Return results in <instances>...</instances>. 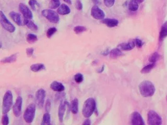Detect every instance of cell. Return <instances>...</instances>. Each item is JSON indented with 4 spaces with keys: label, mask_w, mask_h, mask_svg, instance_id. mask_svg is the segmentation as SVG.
I'll return each instance as SVG.
<instances>
[{
    "label": "cell",
    "mask_w": 167,
    "mask_h": 125,
    "mask_svg": "<svg viewBox=\"0 0 167 125\" xmlns=\"http://www.w3.org/2000/svg\"><path fill=\"white\" fill-rule=\"evenodd\" d=\"M91 15L94 18L97 20H102L105 17L104 11L96 5L91 8Z\"/></svg>",
    "instance_id": "9"
},
{
    "label": "cell",
    "mask_w": 167,
    "mask_h": 125,
    "mask_svg": "<svg viewBox=\"0 0 167 125\" xmlns=\"http://www.w3.org/2000/svg\"><path fill=\"white\" fill-rule=\"evenodd\" d=\"M90 124H91V122H90V120L89 119H88V118L87 119H86L83 123V125H90Z\"/></svg>",
    "instance_id": "41"
},
{
    "label": "cell",
    "mask_w": 167,
    "mask_h": 125,
    "mask_svg": "<svg viewBox=\"0 0 167 125\" xmlns=\"http://www.w3.org/2000/svg\"><path fill=\"white\" fill-rule=\"evenodd\" d=\"M96 104L94 99L90 97L87 99L83 107L82 114L85 118L90 117L96 110Z\"/></svg>",
    "instance_id": "2"
},
{
    "label": "cell",
    "mask_w": 167,
    "mask_h": 125,
    "mask_svg": "<svg viewBox=\"0 0 167 125\" xmlns=\"http://www.w3.org/2000/svg\"><path fill=\"white\" fill-rule=\"evenodd\" d=\"M60 6V2L59 0H51L49 7L51 9H56Z\"/></svg>",
    "instance_id": "29"
},
{
    "label": "cell",
    "mask_w": 167,
    "mask_h": 125,
    "mask_svg": "<svg viewBox=\"0 0 167 125\" xmlns=\"http://www.w3.org/2000/svg\"><path fill=\"white\" fill-rule=\"evenodd\" d=\"M70 108H71L72 113L73 114H78V100L77 98H75L72 101Z\"/></svg>",
    "instance_id": "20"
},
{
    "label": "cell",
    "mask_w": 167,
    "mask_h": 125,
    "mask_svg": "<svg viewBox=\"0 0 167 125\" xmlns=\"http://www.w3.org/2000/svg\"><path fill=\"white\" fill-rule=\"evenodd\" d=\"M36 108V105L34 103L30 104L27 107L23 115L24 119L27 123L31 124L33 122L35 116Z\"/></svg>",
    "instance_id": "4"
},
{
    "label": "cell",
    "mask_w": 167,
    "mask_h": 125,
    "mask_svg": "<svg viewBox=\"0 0 167 125\" xmlns=\"http://www.w3.org/2000/svg\"><path fill=\"white\" fill-rule=\"evenodd\" d=\"M19 9L25 18L31 19L33 18V13L30 9L23 3H20L19 5Z\"/></svg>",
    "instance_id": "11"
},
{
    "label": "cell",
    "mask_w": 167,
    "mask_h": 125,
    "mask_svg": "<svg viewBox=\"0 0 167 125\" xmlns=\"http://www.w3.org/2000/svg\"><path fill=\"white\" fill-rule=\"evenodd\" d=\"M138 88L141 95L145 97H151L153 96L156 91L153 83L148 81H143L141 82Z\"/></svg>",
    "instance_id": "1"
},
{
    "label": "cell",
    "mask_w": 167,
    "mask_h": 125,
    "mask_svg": "<svg viewBox=\"0 0 167 125\" xmlns=\"http://www.w3.org/2000/svg\"><path fill=\"white\" fill-rule=\"evenodd\" d=\"M2 42H1V48H2Z\"/></svg>",
    "instance_id": "45"
},
{
    "label": "cell",
    "mask_w": 167,
    "mask_h": 125,
    "mask_svg": "<svg viewBox=\"0 0 167 125\" xmlns=\"http://www.w3.org/2000/svg\"><path fill=\"white\" fill-rule=\"evenodd\" d=\"M160 56L158 54V53L155 52L153 54H152V55L150 56V58H149V62L150 63H155L159 59Z\"/></svg>",
    "instance_id": "31"
},
{
    "label": "cell",
    "mask_w": 167,
    "mask_h": 125,
    "mask_svg": "<svg viewBox=\"0 0 167 125\" xmlns=\"http://www.w3.org/2000/svg\"><path fill=\"white\" fill-rule=\"evenodd\" d=\"M131 122L132 125H145V122L142 117L137 112H134L132 114L131 117Z\"/></svg>",
    "instance_id": "12"
},
{
    "label": "cell",
    "mask_w": 167,
    "mask_h": 125,
    "mask_svg": "<svg viewBox=\"0 0 167 125\" xmlns=\"http://www.w3.org/2000/svg\"><path fill=\"white\" fill-rule=\"evenodd\" d=\"M9 117L7 114H4L3 115L2 118V124L3 125H8L9 124Z\"/></svg>",
    "instance_id": "34"
},
{
    "label": "cell",
    "mask_w": 167,
    "mask_h": 125,
    "mask_svg": "<svg viewBox=\"0 0 167 125\" xmlns=\"http://www.w3.org/2000/svg\"><path fill=\"white\" fill-rule=\"evenodd\" d=\"M155 63H151V64L149 65H146V66L144 67L141 70V73L142 74H147L151 71V70L155 66Z\"/></svg>",
    "instance_id": "28"
},
{
    "label": "cell",
    "mask_w": 167,
    "mask_h": 125,
    "mask_svg": "<svg viewBox=\"0 0 167 125\" xmlns=\"http://www.w3.org/2000/svg\"><path fill=\"white\" fill-rule=\"evenodd\" d=\"M66 3H67L68 4H72L71 0H63Z\"/></svg>",
    "instance_id": "43"
},
{
    "label": "cell",
    "mask_w": 167,
    "mask_h": 125,
    "mask_svg": "<svg viewBox=\"0 0 167 125\" xmlns=\"http://www.w3.org/2000/svg\"><path fill=\"white\" fill-rule=\"evenodd\" d=\"M163 121L161 117L154 111L151 110L148 113V124L150 125H160Z\"/></svg>",
    "instance_id": "7"
},
{
    "label": "cell",
    "mask_w": 167,
    "mask_h": 125,
    "mask_svg": "<svg viewBox=\"0 0 167 125\" xmlns=\"http://www.w3.org/2000/svg\"><path fill=\"white\" fill-rule=\"evenodd\" d=\"M9 16L18 26H22L23 24H22V19H21L20 14L13 11L9 13Z\"/></svg>",
    "instance_id": "16"
},
{
    "label": "cell",
    "mask_w": 167,
    "mask_h": 125,
    "mask_svg": "<svg viewBox=\"0 0 167 125\" xmlns=\"http://www.w3.org/2000/svg\"><path fill=\"white\" fill-rule=\"evenodd\" d=\"M45 69H46V67L43 64H35L30 66V70L33 72H38L40 70H45Z\"/></svg>",
    "instance_id": "24"
},
{
    "label": "cell",
    "mask_w": 167,
    "mask_h": 125,
    "mask_svg": "<svg viewBox=\"0 0 167 125\" xmlns=\"http://www.w3.org/2000/svg\"><path fill=\"white\" fill-rule=\"evenodd\" d=\"M71 12V9L67 5L62 4L59 6L57 9V13L61 15H65L69 14Z\"/></svg>",
    "instance_id": "17"
},
{
    "label": "cell",
    "mask_w": 167,
    "mask_h": 125,
    "mask_svg": "<svg viewBox=\"0 0 167 125\" xmlns=\"http://www.w3.org/2000/svg\"><path fill=\"white\" fill-rule=\"evenodd\" d=\"M116 0H104V4L107 8H111L115 4Z\"/></svg>",
    "instance_id": "36"
},
{
    "label": "cell",
    "mask_w": 167,
    "mask_h": 125,
    "mask_svg": "<svg viewBox=\"0 0 167 125\" xmlns=\"http://www.w3.org/2000/svg\"><path fill=\"white\" fill-rule=\"evenodd\" d=\"M57 31V28L55 27H52L48 29V31L46 32V36L48 38H50L53 34Z\"/></svg>",
    "instance_id": "33"
},
{
    "label": "cell",
    "mask_w": 167,
    "mask_h": 125,
    "mask_svg": "<svg viewBox=\"0 0 167 125\" xmlns=\"http://www.w3.org/2000/svg\"><path fill=\"white\" fill-rule=\"evenodd\" d=\"M135 44V45L137 46L138 48H141L143 46V45L144 44V43L141 40H139L138 39H136L134 40Z\"/></svg>",
    "instance_id": "39"
},
{
    "label": "cell",
    "mask_w": 167,
    "mask_h": 125,
    "mask_svg": "<svg viewBox=\"0 0 167 125\" xmlns=\"http://www.w3.org/2000/svg\"><path fill=\"white\" fill-rule=\"evenodd\" d=\"M0 23L2 27L6 31L11 33H14L15 31V27L8 20L6 16L5 15L2 11L0 12Z\"/></svg>",
    "instance_id": "6"
},
{
    "label": "cell",
    "mask_w": 167,
    "mask_h": 125,
    "mask_svg": "<svg viewBox=\"0 0 167 125\" xmlns=\"http://www.w3.org/2000/svg\"><path fill=\"white\" fill-rule=\"evenodd\" d=\"M166 100H167V97H166Z\"/></svg>",
    "instance_id": "46"
},
{
    "label": "cell",
    "mask_w": 167,
    "mask_h": 125,
    "mask_svg": "<svg viewBox=\"0 0 167 125\" xmlns=\"http://www.w3.org/2000/svg\"><path fill=\"white\" fill-rule=\"evenodd\" d=\"M93 1V3H94V4H98L99 2H100V0H91Z\"/></svg>",
    "instance_id": "42"
},
{
    "label": "cell",
    "mask_w": 167,
    "mask_h": 125,
    "mask_svg": "<svg viewBox=\"0 0 167 125\" xmlns=\"http://www.w3.org/2000/svg\"><path fill=\"white\" fill-rule=\"evenodd\" d=\"M69 105V103L67 101L61 102L60 104L59 105V110H58V117L59 121L61 122H63L64 116L65 114V111L67 110V107Z\"/></svg>",
    "instance_id": "13"
},
{
    "label": "cell",
    "mask_w": 167,
    "mask_h": 125,
    "mask_svg": "<svg viewBox=\"0 0 167 125\" xmlns=\"http://www.w3.org/2000/svg\"><path fill=\"white\" fill-rule=\"evenodd\" d=\"M101 22L110 28H113L117 26L119 24V21L116 19H103Z\"/></svg>",
    "instance_id": "15"
},
{
    "label": "cell",
    "mask_w": 167,
    "mask_h": 125,
    "mask_svg": "<svg viewBox=\"0 0 167 125\" xmlns=\"http://www.w3.org/2000/svg\"><path fill=\"white\" fill-rule=\"evenodd\" d=\"M46 91L43 89H40L36 93V102L38 107L42 108L45 103Z\"/></svg>",
    "instance_id": "8"
},
{
    "label": "cell",
    "mask_w": 167,
    "mask_h": 125,
    "mask_svg": "<svg viewBox=\"0 0 167 125\" xmlns=\"http://www.w3.org/2000/svg\"><path fill=\"white\" fill-rule=\"evenodd\" d=\"M29 4H30L31 8H32L34 11H36V6H39V4L38 3V2L36 0H30V1H29Z\"/></svg>",
    "instance_id": "35"
},
{
    "label": "cell",
    "mask_w": 167,
    "mask_h": 125,
    "mask_svg": "<svg viewBox=\"0 0 167 125\" xmlns=\"http://www.w3.org/2000/svg\"><path fill=\"white\" fill-rule=\"evenodd\" d=\"M51 102L50 99H47L45 105V110L46 112L49 113L50 111L51 110Z\"/></svg>",
    "instance_id": "37"
},
{
    "label": "cell",
    "mask_w": 167,
    "mask_h": 125,
    "mask_svg": "<svg viewBox=\"0 0 167 125\" xmlns=\"http://www.w3.org/2000/svg\"><path fill=\"white\" fill-rule=\"evenodd\" d=\"M87 28L84 26H78L75 27L74 28V31L76 34H80L82 33L87 31Z\"/></svg>",
    "instance_id": "30"
},
{
    "label": "cell",
    "mask_w": 167,
    "mask_h": 125,
    "mask_svg": "<svg viewBox=\"0 0 167 125\" xmlns=\"http://www.w3.org/2000/svg\"><path fill=\"white\" fill-rule=\"evenodd\" d=\"M123 53L121 50L118 48L112 49L110 52V57L112 59H117L118 57L122 55Z\"/></svg>",
    "instance_id": "22"
},
{
    "label": "cell",
    "mask_w": 167,
    "mask_h": 125,
    "mask_svg": "<svg viewBox=\"0 0 167 125\" xmlns=\"http://www.w3.org/2000/svg\"><path fill=\"white\" fill-rule=\"evenodd\" d=\"M41 125H50L51 124V115L49 113L46 112L43 115Z\"/></svg>",
    "instance_id": "25"
},
{
    "label": "cell",
    "mask_w": 167,
    "mask_h": 125,
    "mask_svg": "<svg viewBox=\"0 0 167 125\" xmlns=\"http://www.w3.org/2000/svg\"><path fill=\"white\" fill-rule=\"evenodd\" d=\"M22 104L23 98L20 96H19L16 100L15 103L13 107L14 115L17 117H19L22 114Z\"/></svg>",
    "instance_id": "10"
},
{
    "label": "cell",
    "mask_w": 167,
    "mask_h": 125,
    "mask_svg": "<svg viewBox=\"0 0 167 125\" xmlns=\"http://www.w3.org/2000/svg\"><path fill=\"white\" fill-rule=\"evenodd\" d=\"M26 40L28 43L30 44L36 43L38 41L37 36L33 34H29L27 36Z\"/></svg>",
    "instance_id": "26"
},
{
    "label": "cell",
    "mask_w": 167,
    "mask_h": 125,
    "mask_svg": "<svg viewBox=\"0 0 167 125\" xmlns=\"http://www.w3.org/2000/svg\"><path fill=\"white\" fill-rule=\"evenodd\" d=\"M76 8L78 10L81 11L83 9V4L80 1H77L76 3Z\"/></svg>",
    "instance_id": "40"
},
{
    "label": "cell",
    "mask_w": 167,
    "mask_h": 125,
    "mask_svg": "<svg viewBox=\"0 0 167 125\" xmlns=\"http://www.w3.org/2000/svg\"><path fill=\"white\" fill-rule=\"evenodd\" d=\"M34 49L32 48H27L26 49V54L28 57H31L33 55Z\"/></svg>",
    "instance_id": "38"
},
{
    "label": "cell",
    "mask_w": 167,
    "mask_h": 125,
    "mask_svg": "<svg viewBox=\"0 0 167 125\" xmlns=\"http://www.w3.org/2000/svg\"><path fill=\"white\" fill-rule=\"evenodd\" d=\"M50 88L53 91L56 92H63L65 90V86L61 82L57 81H53L50 85Z\"/></svg>",
    "instance_id": "14"
},
{
    "label": "cell",
    "mask_w": 167,
    "mask_h": 125,
    "mask_svg": "<svg viewBox=\"0 0 167 125\" xmlns=\"http://www.w3.org/2000/svg\"><path fill=\"white\" fill-rule=\"evenodd\" d=\"M167 37V21L165 22L161 27L160 32L159 38L160 40H163Z\"/></svg>",
    "instance_id": "23"
},
{
    "label": "cell",
    "mask_w": 167,
    "mask_h": 125,
    "mask_svg": "<svg viewBox=\"0 0 167 125\" xmlns=\"http://www.w3.org/2000/svg\"><path fill=\"white\" fill-rule=\"evenodd\" d=\"M135 46L134 41L129 42L128 43H121L119 45V47L120 49H122L123 51H130L133 49Z\"/></svg>",
    "instance_id": "18"
},
{
    "label": "cell",
    "mask_w": 167,
    "mask_h": 125,
    "mask_svg": "<svg viewBox=\"0 0 167 125\" xmlns=\"http://www.w3.org/2000/svg\"><path fill=\"white\" fill-rule=\"evenodd\" d=\"M13 103V96L11 91H7L3 96L2 111L3 114H7L11 110Z\"/></svg>",
    "instance_id": "3"
},
{
    "label": "cell",
    "mask_w": 167,
    "mask_h": 125,
    "mask_svg": "<svg viewBox=\"0 0 167 125\" xmlns=\"http://www.w3.org/2000/svg\"><path fill=\"white\" fill-rule=\"evenodd\" d=\"M41 14L43 17H45L52 23H57L60 20V17L58 13L52 9H44L42 11Z\"/></svg>",
    "instance_id": "5"
},
{
    "label": "cell",
    "mask_w": 167,
    "mask_h": 125,
    "mask_svg": "<svg viewBox=\"0 0 167 125\" xmlns=\"http://www.w3.org/2000/svg\"><path fill=\"white\" fill-rule=\"evenodd\" d=\"M24 24L26 25L30 29L33 31H37L38 30V27L35 23L28 19L25 18L24 20Z\"/></svg>",
    "instance_id": "19"
},
{
    "label": "cell",
    "mask_w": 167,
    "mask_h": 125,
    "mask_svg": "<svg viewBox=\"0 0 167 125\" xmlns=\"http://www.w3.org/2000/svg\"><path fill=\"white\" fill-rule=\"evenodd\" d=\"M138 3L135 1L134 0H131L130 3L128 4V9H130V11L135 12L137 10L138 8Z\"/></svg>",
    "instance_id": "27"
},
{
    "label": "cell",
    "mask_w": 167,
    "mask_h": 125,
    "mask_svg": "<svg viewBox=\"0 0 167 125\" xmlns=\"http://www.w3.org/2000/svg\"><path fill=\"white\" fill-rule=\"evenodd\" d=\"M17 54H14L8 57H5L1 60L2 63H12L17 60Z\"/></svg>",
    "instance_id": "21"
},
{
    "label": "cell",
    "mask_w": 167,
    "mask_h": 125,
    "mask_svg": "<svg viewBox=\"0 0 167 125\" xmlns=\"http://www.w3.org/2000/svg\"><path fill=\"white\" fill-rule=\"evenodd\" d=\"M135 1H136V2H137L138 3H142L145 1V0H134Z\"/></svg>",
    "instance_id": "44"
},
{
    "label": "cell",
    "mask_w": 167,
    "mask_h": 125,
    "mask_svg": "<svg viewBox=\"0 0 167 125\" xmlns=\"http://www.w3.org/2000/svg\"><path fill=\"white\" fill-rule=\"evenodd\" d=\"M74 81L76 83H80L84 81V76L81 73H78L74 76Z\"/></svg>",
    "instance_id": "32"
}]
</instances>
